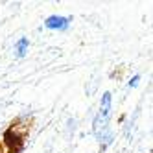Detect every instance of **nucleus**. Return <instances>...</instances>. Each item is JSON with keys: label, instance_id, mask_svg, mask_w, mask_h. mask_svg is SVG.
<instances>
[{"label": "nucleus", "instance_id": "obj_2", "mask_svg": "<svg viewBox=\"0 0 153 153\" xmlns=\"http://www.w3.org/2000/svg\"><path fill=\"white\" fill-rule=\"evenodd\" d=\"M68 26H70V20L61 15H50L45 20V28L52 31H65V30H68Z\"/></svg>", "mask_w": 153, "mask_h": 153}, {"label": "nucleus", "instance_id": "obj_1", "mask_svg": "<svg viewBox=\"0 0 153 153\" xmlns=\"http://www.w3.org/2000/svg\"><path fill=\"white\" fill-rule=\"evenodd\" d=\"M111 105H113V96L111 92H103L102 96V102H100V113L96 116V122H94V129L96 133L102 129V133L107 129V122H109V116H111ZM102 133L98 137H102Z\"/></svg>", "mask_w": 153, "mask_h": 153}, {"label": "nucleus", "instance_id": "obj_4", "mask_svg": "<svg viewBox=\"0 0 153 153\" xmlns=\"http://www.w3.org/2000/svg\"><path fill=\"white\" fill-rule=\"evenodd\" d=\"M138 81H140V76H133V78L129 79L127 87H129V89H133V87H137V85H138Z\"/></svg>", "mask_w": 153, "mask_h": 153}, {"label": "nucleus", "instance_id": "obj_3", "mask_svg": "<svg viewBox=\"0 0 153 153\" xmlns=\"http://www.w3.org/2000/svg\"><path fill=\"white\" fill-rule=\"evenodd\" d=\"M28 46H30V41H28V37H22V39H19V41H17V45H15L17 57H24L26 53H28Z\"/></svg>", "mask_w": 153, "mask_h": 153}]
</instances>
